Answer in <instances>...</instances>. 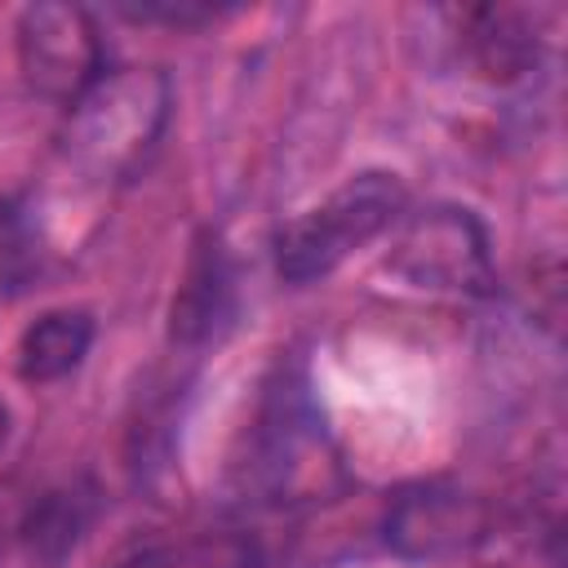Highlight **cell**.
<instances>
[{"label": "cell", "mask_w": 568, "mask_h": 568, "mask_svg": "<svg viewBox=\"0 0 568 568\" xmlns=\"http://www.w3.org/2000/svg\"><path fill=\"white\" fill-rule=\"evenodd\" d=\"M226 315H231V266H226L217 235H204L186 262L182 284H178L169 333H173V342L191 346V342H204L217 324H226Z\"/></svg>", "instance_id": "cell-9"}, {"label": "cell", "mask_w": 568, "mask_h": 568, "mask_svg": "<svg viewBox=\"0 0 568 568\" xmlns=\"http://www.w3.org/2000/svg\"><path fill=\"white\" fill-rule=\"evenodd\" d=\"M9 435H13V408H9L4 395H0V448L9 444Z\"/></svg>", "instance_id": "cell-12"}, {"label": "cell", "mask_w": 568, "mask_h": 568, "mask_svg": "<svg viewBox=\"0 0 568 568\" xmlns=\"http://www.w3.org/2000/svg\"><path fill=\"white\" fill-rule=\"evenodd\" d=\"M320 439H324V426H320L311 386L293 373H280V382H271L262 395L257 426H253V457L244 462V470L253 484L288 488L311 466L306 457L320 448Z\"/></svg>", "instance_id": "cell-6"}, {"label": "cell", "mask_w": 568, "mask_h": 568, "mask_svg": "<svg viewBox=\"0 0 568 568\" xmlns=\"http://www.w3.org/2000/svg\"><path fill=\"white\" fill-rule=\"evenodd\" d=\"M484 532H488L484 501L448 484L408 488L386 510V546L404 559H448L470 550Z\"/></svg>", "instance_id": "cell-5"}, {"label": "cell", "mask_w": 568, "mask_h": 568, "mask_svg": "<svg viewBox=\"0 0 568 568\" xmlns=\"http://www.w3.org/2000/svg\"><path fill=\"white\" fill-rule=\"evenodd\" d=\"M98 519V488L89 479L49 488L44 497H36V506L18 519V537L27 546V559L40 568H58L93 528Z\"/></svg>", "instance_id": "cell-8"}, {"label": "cell", "mask_w": 568, "mask_h": 568, "mask_svg": "<svg viewBox=\"0 0 568 568\" xmlns=\"http://www.w3.org/2000/svg\"><path fill=\"white\" fill-rule=\"evenodd\" d=\"M93 346V315L84 306H53L27 324L18 337V377L22 382H62L84 364Z\"/></svg>", "instance_id": "cell-10"}, {"label": "cell", "mask_w": 568, "mask_h": 568, "mask_svg": "<svg viewBox=\"0 0 568 568\" xmlns=\"http://www.w3.org/2000/svg\"><path fill=\"white\" fill-rule=\"evenodd\" d=\"M4 528H9V519H4V510H0V541H4Z\"/></svg>", "instance_id": "cell-13"}, {"label": "cell", "mask_w": 568, "mask_h": 568, "mask_svg": "<svg viewBox=\"0 0 568 568\" xmlns=\"http://www.w3.org/2000/svg\"><path fill=\"white\" fill-rule=\"evenodd\" d=\"M408 209V191L386 169H364L328 191L315 209L297 213L275 235V266L288 284H315L333 275L351 253L390 231Z\"/></svg>", "instance_id": "cell-2"}, {"label": "cell", "mask_w": 568, "mask_h": 568, "mask_svg": "<svg viewBox=\"0 0 568 568\" xmlns=\"http://www.w3.org/2000/svg\"><path fill=\"white\" fill-rule=\"evenodd\" d=\"M18 67L36 98L75 106L106 75V44L89 9L44 0L18 18Z\"/></svg>", "instance_id": "cell-3"}, {"label": "cell", "mask_w": 568, "mask_h": 568, "mask_svg": "<svg viewBox=\"0 0 568 568\" xmlns=\"http://www.w3.org/2000/svg\"><path fill=\"white\" fill-rule=\"evenodd\" d=\"M133 22H169V27H195L217 18V9H200V4H142V9H124Z\"/></svg>", "instance_id": "cell-11"}, {"label": "cell", "mask_w": 568, "mask_h": 568, "mask_svg": "<svg viewBox=\"0 0 568 568\" xmlns=\"http://www.w3.org/2000/svg\"><path fill=\"white\" fill-rule=\"evenodd\" d=\"M457 22L453 31V53L475 67V75L493 84H515L541 62V27L532 9H506V4H484V9H462L448 13Z\"/></svg>", "instance_id": "cell-7"}, {"label": "cell", "mask_w": 568, "mask_h": 568, "mask_svg": "<svg viewBox=\"0 0 568 568\" xmlns=\"http://www.w3.org/2000/svg\"><path fill=\"white\" fill-rule=\"evenodd\" d=\"M169 80L151 67L106 71L71 111L62 133V164L75 182L106 186L129 178L164 133L169 120Z\"/></svg>", "instance_id": "cell-1"}, {"label": "cell", "mask_w": 568, "mask_h": 568, "mask_svg": "<svg viewBox=\"0 0 568 568\" xmlns=\"http://www.w3.org/2000/svg\"><path fill=\"white\" fill-rule=\"evenodd\" d=\"M390 266L413 288H430V293L484 297L493 288L488 235L479 217L457 204H435V209L413 213L399 231Z\"/></svg>", "instance_id": "cell-4"}]
</instances>
